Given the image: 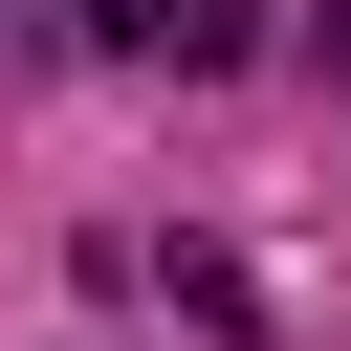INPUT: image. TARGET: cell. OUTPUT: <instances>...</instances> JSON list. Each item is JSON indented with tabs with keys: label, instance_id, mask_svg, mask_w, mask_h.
Listing matches in <instances>:
<instances>
[{
	"label": "cell",
	"instance_id": "6da1fadb",
	"mask_svg": "<svg viewBox=\"0 0 351 351\" xmlns=\"http://www.w3.org/2000/svg\"><path fill=\"white\" fill-rule=\"evenodd\" d=\"M88 22H110V44H176V0H88Z\"/></svg>",
	"mask_w": 351,
	"mask_h": 351
}]
</instances>
